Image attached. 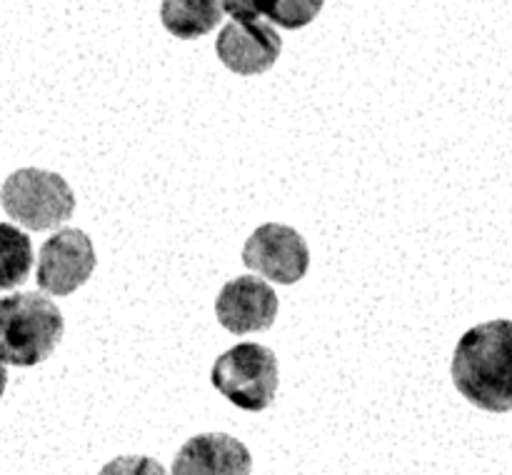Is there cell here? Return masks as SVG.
Returning <instances> with one entry per match:
<instances>
[{"instance_id":"cell-3","label":"cell","mask_w":512,"mask_h":475,"mask_svg":"<svg viewBox=\"0 0 512 475\" xmlns=\"http://www.w3.org/2000/svg\"><path fill=\"white\" fill-rule=\"evenodd\" d=\"M0 205L28 230H50L75 213V193L63 175L53 170L20 168L5 178Z\"/></svg>"},{"instance_id":"cell-6","label":"cell","mask_w":512,"mask_h":475,"mask_svg":"<svg viewBox=\"0 0 512 475\" xmlns=\"http://www.w3.org/2000/svg\"><path fill=\"white\" fill-rule=\"evenodd\" d=\"M243 263L278 285H293L310 268V250L303 235L283 223H265L245 240Z\"/></svg>"},{"instance_id":"cell-7","label":"cell","mask_w":512,"mask_h":475,"mask_svg":"<svg viewBox=\"0 0 512 475\" xmlns=\"http://www.w3.org/2000/svg\"><path fill=\"white\" fill-rule=\"evenodd\" d=\"M95 270V250L80 228H63L40 245L38 280L40 290L50 295H70L88 283Z\"/></svg>"},{"instance_id":"cell-1","label":"cell","mask_w":512,"mask_h":475,"mask_svg":"<svg viewBox=\"0 0 512 475\" xmlns=\"http://www.w3.org/2000/svg\"><path fill=\"white\" fill-rule=\"evenodd\" d=\"M453 383L475 408L512 410V320L498 318L470 328L453 353Z\"/></svg>"},{"instance_id":"cell-11","label":"cell","mask_w":512,"mask_h":475,"mask_svg":"<svg viewBox=\"0 0 512 475\" xmlns=\"http://www.w3.org/2000/svg\"><path fill=\"white\" fill-rule=\"evenodd\" d=\"M33 268L30 238L10 223H0V290H13L28 280Z\"/></svg>"},{"instance_id":"cell-12","label":"cell","mask_w":512,"mask_h":475,"mask_svg":"<svg viewBox=\"0 0 512 475\" xmlns=\"http://www.w3.org/2000/svg\"><path fill=\"white\" fill-rule=\"evenodd\" d=\"M238 10H245L250 15H265L268 20L285 25V28H300V25L310 23L315 15L323 10L320 0H308V3H295V0H258V3H250V0H238L233 3Z\"/></svg>"},{"instance_id":"cell-10","label":"cell","mask_w":512,"mask_h":475,"mask_svg":"<svg viewBox=\"0 0 512 475\" xmlns=\"http://www.w3.org/2000/svg\"><path fill=\"white\" fill-rule=\"evenodd\" d=\"M223 15V3H213V0H168L160 5L163 25L175 38L183 40L210 33L223 20Z\"/></svg>"},{"instance_id":"cell-9","label":"cell","mask_w":512,"mask_h":475,"mask_svg":"<svg viewBox=\"0 0 512 475\" xmlns=\"http://www.w3.org/2000/svg\"><path fill=\"white\" fill-rule=\"evenodd\" d=\"M253 458L245 443L228 433H200L183 443L170 475H250Z\"/></svg>"},{"instance_id":"cell-4","label":"cell","mask_w":512,"mask_h":475,"mask_svg":"<svg viewBox=\"0 0 512 475\" xmlns=\"http://www.w3.org/2000/svg\"><path fill=\"white\" fill-rule=\"evenodd\" d=\"M210 380L233 405L260 413L278 393V358L260 343H238L215 360Z\"/></svg>"},{"instance_id":"cell-5","label":"cell","mask_w":512,"mask_h":475,"mask_svg":"<svg viewBox=\"0 0 512 475\" xmlns=\"http://www.w3.org/2000/svg\"><path fill=\"white\" fill-rule=\"evenodd\" d=\"M223 10L233 15L218 33L215 53L220 63L238 75H260L275 65L283 50V38L268 20L238 10L233 3H223Z\"/></svg>"},{"instance_id":"cell-2","label":"cell","mask_w":512,"mask_h":475,"mask_svg":"<svg viewBox=\"0 0 512 475\" xmlns=\"http://www.w3.org/2000/svg\"><path fill=\"white\" fill-rule=\"evenodd\" d=\"M65 320L58 305L40 293L0 298V360L30 368L53 355L63 340Z\"/></svg>"},{"instance_id":"cell-13","label":"cell","mask_w":512,"mask_h":475,"mask_svg":"<svg viewBox=\"0 0 512 475\" xmlns=\"http://www.w3.org/2000/svg\"><path fill=\"white\" fill-rule=\"evenodd\" d=\"M98 475H168L165 465L150 455H118Z\"/></svg>"},{"instance_id":"cell-8","label":"cell","mask_w":512,"mask_h":475,"mask_svg":"<svg viewBox=\"0 0 512 475\" xmlns=\"http://www.w3.org/2000/svg\"><path fill=\"white\" fill-rule=\"evenodd\" d=\"M278 295L265 280L240 275L228 280L215 300V315L225 330L235 335L268 330L278 315Z\"/></svg>"},{"instance_id":"cell-14","label":"cell","mask_w":512,"mask_h":475,"mask_svg":"<svg viewBox=\"0 0 512 475\" xmlns=\"http://www.w3.org/2000/svg\"><path fill=\"white\" fill-rule=\"evenodd\" d=\"M5 385H8V373H5V365L3 360H0V398H3L5 393Z\"/></svg>"}]
</instances>
